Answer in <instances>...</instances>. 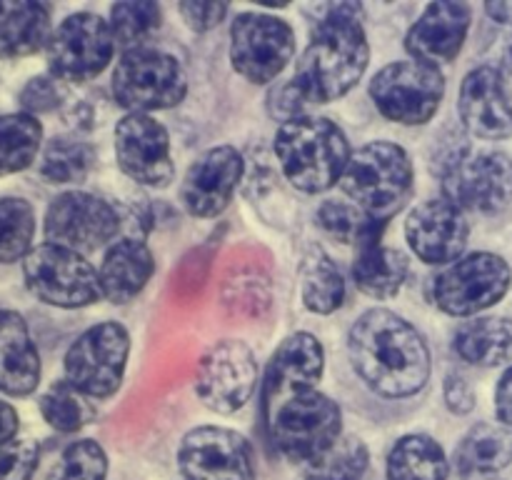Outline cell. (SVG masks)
I'll list each match as a JSON object with an SVG mask.
<instances>
[{
  "label": "cell",
  "instance_id": "1",
  "mask_svg": "<svg viewBox=\"0 0 512 480\" xmlns=\"http://www.w3.org/2000/svg\"><path fill=\"white\" fill-rule=\"evenodd\" d=\"M350 360L368 388L383 398H408L430 378V350L423 335L385 308L360 315L348 335Z\"/></svg>",
  "mask_w": 512,
  "mask_h": 480
},
{
  "label": "cell",
  "instance_id": "2",
  "mask_svg": "<svg viewBox=\"0 0 512 480\" xmlns=\"http://www.w3.org/2000/svg\"><path fill=\"white\" fill-rule=\"evenodd\" d=\"M358 3L315 8L313 35L295 65L293 85L305 103H333L363 78L370 60Z\"/></svg>",
  "mask_w": 512,
  "mask_h": 480
},
{
  "label": "cell",
  "instance_id": "3",
  "mask_svg": "<svg viewBox=\"0 0 512 480\" xmlns=\"http://www.w3.org/2000/svg\"><path fill=\"white\" fill-rule=\"evenodd\" d=\"M275 155L290 185L303 193H325L340 183L350 160L345 133L328 118L298 115L275 133Z\"/></svg>",
  "mask_w": 512,
  "mask_h": 480
},
{
  "label": "cell",
  "instance_id": "4",
  "mask_svg": "<svg viewBox=\"0 0 512 480\" xmlns=\"http://www.w3.org/2000/svg\"><path fill=\"white\" fill-rule=\"evenodd\" d=\"M340 188L360 210L388 220L395 210L403 208L413 190L410 155L400 145L383 140L363 145L358 153L350 155Z\"/></svg>",
  "mask_w": 512,
  "mask_h": 480
},
{
  "label": "cell",
  "instance_id": "5",
  "mask_svg": "<svg viewBox=\"0 0 512 480\" xmlns=\"http://www.w3.org/2000/svg\"><path fill=\"white\" fill-rule=\"evenodd\" d=\"M270 440L293 463H313L340 440L343 415L335 400L318 390H305L283 400L265 415Z\"/></svg>",
  "mask_w": 512,
  "mask_h": 480
},
{
  "label": "cell",
  "instance_id": "6",
  "mask_svg": "<svg viewBox=\"0 0 512 480\" xmlns=\"http://www.w3.org/2000/svg\"><path fill=\"white\" fill-rule=\"evenodd\" d=\"M443 198L460 210L498 215L512 205V158L500 150H473L458 145L440 168Z\"/></svg>",
  "mask_w": 512,
  "mask_h": 480
},
{
  "label": "cell",
  "instance_id": "7",
  "mask_svg": "<svg viewBox=\"0 0 512 480\" xmlns=\"http://www.w3.org/2000/svg\"><path fill=\"white\" fill-rule=\"evenodd\" d=\"M188 93V78L178 60L158 48H135L120 55L113 70V95L130 113L165 110Z\"/></svg>",
  "mask_w": 512,
  "mask_h": 480
},
{
  "label": "cell",
  "instance_id": "8",
  "mask_svg": "<svg viewBox=\"0 0 512 480\" xmlns=\"http://www.w3.org/2000/svg\"><path fill=\"white\" fill-rule=\"evenodd\" d=\"M445 80L438 68L420 60H400L380 70L370 83L375 108L393 123L423 125L438 113Z\"/></svg>",
  "mask_w": 512,
  "mask_h": 480
},
{
  "label": "cell",
  "instance_id": "9",
  "mask_svg": "<svg viewBox=\"0 0 512 480\" xmlns=\"http://www.w3.org/2000/svg\"><path fill=\"white\" fill-rule=\"evenodd\" d=\"M25 285L38 300L58 308H83L103 295L93 265L80 253L60 245H38L25 255Z\"/></svg>",
  "mask_w": 512,
  "mask_h": 480
},
{
  "label": "cell",
  "instance_id": "10",
  "mask_svg": "<svg viewBox=\"0 0 512 480\" xmlns=\"http://www.w3.org/2000/svg\"><path fill=\"white\" fill-rule=\"evenodd\" d=\"M130 335L120 323L85 330L65 355V380L88 398H110L120 388L128 365Z\"/></svg>",
  "mask_w": 512,
  "mask_h": 480
},
{
  "label": "cell",
  "instance_id": "11",
  "mask_svg": "<svg viewBox=\"0 0 512 480\" xmlns=\"http://www.w3.org/2000/svg\"><path fill=\"white\" fill-rule=\"evenodd\" d=\"M510 280V265L500 255L470 253L435 278V303L455 318L478 315L503 300Z\"/></svg>",
  "mask_w": 512,
  "mask_h": 480
},
{
  "label": "cell",
  "instance_id": "12",
  "mask_svg": "<svg viewBox=\"0 0 512 480\" xmlns=\"http://www.w3.org/2000/svg\"><path fill=\"white\" fill-rule=\"evenodd\" d=\"M45 48L53 78L85 83L108 68L115 38L108 20L95 13H75L58 25Z\"/></svg>",
  "mask_w": 512,
  "mask_h": 480
},
{
  "label": "cell",
  "instance_id": "13",
  "mask_svg": "<svg viewBox=\"0 0 512 480\" xmlns=\"http://www.w3.org/2000/svg\"><path fill=\"white\" fill-rule=\"evenodd\" d=\"M295 35L285 20L265 13H240L230 28V60L250 83H270L293 60Z\"/></svg>",
  "mask_w": 512,
  "mask_h": 480
},
{
  "label": "cell",
  "instance_id": "14",
  "mask_svg": "<svg viewBox=\"0 0 512 480\" xmlns=\"http://www.w3.org/2000/svg\"><path fill=\"white\" fill-rule=\"evenodd\" d=\"M118 208L80 190L58 195L45 213V238L75 253H93L118 235Z\"/></svg>",
  "mask_w": 512,
  "mask_h": 480
},
{
  "label": "cell",
  "instance_id": "15",
  "mask_svg": "<svg viewBox=\"0 0 512 480\" xmlns=\"http://www.w3.org/2000/svg\"><path fill=\"white\" fill-rule=\"evenodd\" d=\"M258 385V363L253 350L240 340H220L200 358L195 393L215 413L243 408Z\"/></svg>",
  "mask_w": 512,
  "mask_h": 480
},
{
  "label": "cell",
  "instance_id": "16",
  "mask_svg": "<svg viewBox=\"0 0 512 480\" xmlns=\"http://www.w3.org/2000/svg\"><path fill=\"white\" fill-rule=\"evenodd\" d=\"M178 468L185 480H255L253 450L230 428L200 425L178 448Z\"/></svg>",
  "mask_w": 512,
  "mask_h": 480
},
{
  "label": "cell",
  "instance_id": "17",
  "mask_svg": "<svg viewBox=\"0 0 512 480\" xmlns=\"http://www.w3.org/2000/svg\"><path fill=\"white\" fill-rule=\"evenodd\" d=\"M115 155L125 175L148 188H165L173 180L170 135L163 123L145 113H128L115 128Z\"/></svg>",
  "mask_w": 512,
  "mask_h": 480
},
{
  "label": "cell",
  "instance_id": "18",
  "mask_svg": "<svg viewBox=\"0 0 512 480\" xmlns=\"http://www.w3.org/2000/svg\"><path fill=\"white\" fill-rule=\"evenodd\" d=\"M405 238L420 260L428 265H445L465 253L470 225L465 210L450 200L435 198L410 210L405 220Z\"/></svg>",
  "mask_w": 512,
  "mask_h": 480
},
{
  "label": "cell",
  "instance_id": "19",
  "mask_svg": "<svg viewBox=\"0 0 512 480\" xmlns=\"http://www.w3.org/2000/svg\"><path fill=\"white\" fill-rule=\"evenodd\" d=\"M245 160L230 145L210 148L195 160L180 185V203L195 218H215L228 208L243 180Z\"/></svg>",
  "mask_w": 512,
  "mask_h": 480
},
{
  "label": "cell",
  "instance_id": "20",
  "mask_svg": "<svg viewBox=\"0 0 512 480\" xmlns=\"http://www.w3.org/2000/svg\"><path fill=\"white\" fill-rule=\"evenodd\" d=\"M458 113L465 128L485 140L512 135V88L493 65H480L460 85Z\"/></svg>",
  "mask_w": 512,
  "mask_h": 480
},
{
  "label": "cell",
  "instance_id": "21",
  "mask_svg": "<svg viewBox=\"0 0 512 480\" xmlns=\"http://www.w3.org/2000/svg\"><path fill=\"white\" fill-rule=\"evenodd\" d=\"M325 368L323 345L315 335L295 333L283 340L275 350L273 360L268 365L263 385V413L278 408L283 400L293 395L315 390V383L320 380Z\"/></svg>",
  "mask_w": 512,
  "mask_h": 480
},
{
  "label": "cell",
  "instance_id": "22",
  "mask_svg": "<svg viewBox=\"0 0 512 480\" xmlns=\"http://www.w3.org/2000/svg\"><path fill=\"white\" fill-rule=\"evenodd\" d=\"M470 30V8L465 3L438 0L425 8L418 23L408 30L405 48L420 63L438 68L458 58Z\"/></svg>",
  "mask_w": 512,
  "mask_h": 480
},
{
  "label": "cell",
  "instance_id": "23",
  "mask_svg": "<svg viewBox=\"0 0 512 480\" xmlns=\"http://www.w3.org/2000/svg\"><path fill=\"white\" fill-rule=\"evenodd\" d=\"M40 358L28 325L13 310H0V390L28 395L38 388Z\"/></svg>",
  "mask_w": 512,
  "mask_h": 480
},
{
  "label": "cell",
  "instance_id": "24",
  "mask_svg": "<svg viewBox=\"0 0 512 480\" xmlns=\"http://www.w3.org/2000/svg\"><path fill=\"white\" fill-rule=\"evenodd\" d=\"M155 270L153 253L143 240L123 238L113 243L100 265V290L115 305L130 303L148 285Z\"/></svg>",
  "mask_w": 512,
  "mask_h": 480
},
{
  "label": "cell",
  "instance_id": "25",
  "mask_svg": "<svg viewBox=\"0 0 512 480\" xmlns=\"http://www.w3.org/2000/svg\"><path fill=\"white\" fill-rule=\"evenodd\" d=\"M50 10L33 0H3L0 3V55L20 58L48 45Z\"/></svg>",
  "mask_w": 512,
  "mask_h": 480
},
{
  "label": "cell",
  "instance_id": "26",
  "mask_svg": "<svg viewBox=\"0 0 512 480\" xmlns=\"http://www.w3.org/2000/svg\"><path fill=\"white\" fill-rule=\"evenodd\" d=\"M405 275H408V258L398 248H388L380 238L358 245L353 278L365 295L378 300L393 298L403 288Z\"/></svg>",
  "mask_w": 512,
  "mask_h": 480
},
{
  "label": "cell",
  "instance_id": "27",
  "mask_svg": "<svg viewBox=\"0 0 512 480\" xmlns=\"http://www.w3.org/2000/svg\"><path fill=\"white\" fill-rule=\"evenodd\" d=\"M455 350L470 365L505 363L512 355V323L508 318H475L468 320L455 333Z\"/></svg>",
  "mask_w": 512,
  "mask_h": 480
},
{
  "label": "cell",
  "instance_id": "28",
  "mask_svg": "<svg viewBox=\"0 0 512 480\" xmlns=\"http://www.w3.org/2000/svg\"><path fill=\"white\" fill-rule=\"evenodd\" d=\"M388 480H448V458L438 440L423 433L400 438L390 450Z\"/></svg>",
  "mask_w": 512,
  "mask_h": 480
},
{
  "label": "cell",
  "instance_id": "29",
  "mask_svg": "<svg viewBox=\"0 0 512 480\" xmlns=\"http://www.w3.org/2000/svg\"><path fill=\"white\" fill-rule=\"evenodd\" d=\"M300 280H303V303L313 313L328 315L338 310L345 300V280L330 255L323 248L313 245L305 253L300 265Z\"/></svg>",
  "mask_w": 512,
  "mask_h": 480
},
{
  "label": "cell",
  "instance_id": "30",
  "mask_svg": "<svg viewBox=\"0 0 512 480\" xmlns=\"http://www.w3.org/2000/svg\"><path fill=\"white\" fill-rule=\"evenodd\" d=\"M460 473H498L512 460V433L498 425L480 423L455 450Z\"/></svg>",
  "mask_w": 512,
  "mask_h": 480
},
{
  "label": "cell",
  "instance_id": "31",
  "mask_svg": "<svg viewBox=\"0 0 512 480\" xmlns=\"http://www.w3.org/2000/svg\"><path fill=\"white\" fill-rule=\"evenodd\" d=\"M43 128L28 113L0 115V175L18 173L35 160Z\"/></svg>",
  "mask_w": 512,
  "mask_h": 480
},
{
  "label": "cell",
  "instance_id": "32",
  "mask_svg": "<svg viewBox=\"0 0 512 480\" xmlns=\"http://www.w3.org/2000/svg\"><path fill=\"white\" fill-rule=\"evenodd\" d=\"M388 220H380L368 215L365 210H360L358 205L338 203V200H328V203L320 205L318 210V225L328 235H333L335 240L345 245L368 243V240L383 238V230Z\"/></svg>",
  "mask_w": 512,
  "mask_h": 480
},
{
  "label": "cell",
  "instance_id": "33",
  "mask_svg": "<svg viewBox=\"0 0 512 480\" xmlns=\"http://www.w3.org/2000/svg\"><path fill=\"white\" fill-rule=\"evenodd\" d=\"M160 8L153 0H125L110 8V30H113L115 45L125 50L145 48L150 38L160 28Z\"/></svg>",
  "mask_w": 512,
  "mask_h": 480
},
{
  "label": "cell",
  "instance_id": "34",
  "mask_svg": "<svg viewBox=\"0 0 512 480\" xmlns=\"http://www.w3.org/2000/svg\"><path fill=\"white\" fill-rule=\"evenodd\" d=\"M95 163V150L85 140L53 138L43 153L40 175L48 183H80Z\"/></svg>",
  "mask_w": 512,
  "mask_h": 480
},
{
  "label": "cell",
  "instance_id": "35",
  "mask_svg": "<svg viewBox=\"0 0 512 480\" xmlns=\"http://www.w3.org/2000/svg\"><path fill=\"white\" fill-rule=\"evenodd\" d=\"M368 448L360 438H340L333 448L305 465L308 480H363L368 470Z\"/></svg>",
  "mask_w": 512,
  "mask_h": 480
},
{
  "label": "cell",
  "instance_id": "36",
  "mask_svg": "<svg viewBox=\"0 0 512 480\" xmlns=\"http://www.w3.org/2000/svg\"><path fill=\"white\" fill-rule=\"evenodd\" d=\"M40 413L60 433H75V430H80L95 418V408L88 395L73 388L68 380L55 383L40 398Z\"/></svg>",
  "mask_w": 512,
  "mask_h": 480
},
{
  "label": "cell",
  "instance_id": "37",
  "mask_svg": "<svg viewBox=\"0 0 512 480\" xmlns=\"http://www.w3.org/2000/svg\"><path fill=\"white\" fill-rule=\"evenodd\" d=\"M35 233V215L28 200L0 198V263L28 255Z\"/></svg>",
  "mask_w": 512,
  "mask_h": 480
},
{
  "label": "cell",
  "instance_id": "38",
  "mask_svg": "<svg viewBox=\"0 0 512 480\" xmlns=\"http://www.w3.org/2000/svg\"><path fill=\"white\" fill-rule=\"evenodd\" d=\"M108 455L95 440H78L68 445L50 470L48 480H105Z\"/></svg>",
  "mask_w": 512,
  "mask_h": 480
},
{
  "label": "cell",
  "instance_id": "39",
  "mask_svg": "<svg viewBox=\"0 0 512 480\" xmlns=\"http://www.w3.org/2000/svg\"><path fill=\"white\" fill-rule=\"evenodd\" d=\"M38 458L40 450L33 440H8L0 445V480H30Z\"/></svg>",
  "mask_w": 512,
  "mask_h": 480
},
{
  "label": "cell",
  "instance_id": "40",
  "mask_svg": "<svg viewBox=\"0 0 512 480\" xmlns=\"http://www.w3.org/2000/svg\"><path fill=\"white\" fill-rule=\"evenodd\" d=\"M178 8L183 13L185 23L195 33H208V30H213L225 18V13H228V5L215 3V0H185Z\"/></svg>",
  "mask_w": 512,
  "mask_h": 480
},
{
  "label": "cell",
  "instance_id": "41",
  "mask_svg": "<svg viewBox=\"0 0 512 480\" xmlns=\"http://www.w3.org/2000/svg\"><path fill=\"white\" fill-rule=\"evenodd\" d=\"M20 105L30 113H45L60 105V90L53 78H33L20 90Z\"/></svg>",
  "mask_w": 512,
  "mask_h": 480
},
{
  "label": "cell",
  "instance_id": "42",
  "mask_svg": "<svg viewBox=\"0 0 512 480\" xmlns=\"http://www.w3.org/2000/svg\"><path fill=\"white\" fill-rule=\"evenodd\" d=\"M445 400H448V408L453 413H470L475 405V398L468 380L460 378V375H448V380H445Z\"/></svg>",
  "mask_w": 512,
  "mask_h": 480
},
{
  "label": "cell",
  "instance_id": "43",
  "mask_svg": "<svg viewBox=\"0 0 512 480\" xmlns=\"http://www.w3.org/2000/svg\"><path fill=\"white\" fill-rule=\"evenodd\" d=\"M495 413H498L500 423L512 428V368L505 370V375L498 383V390H495Z\"/></svg>",
  "mask_w": 512,
  "mask_h": 480
},
{
  "label": "cell",
  "instance_id": "44",
  "mask_svg": "<svg viewBox=\"0 0 512 480\" xmlns=\"http://www.w3.org/2000/svg\"><path fill=\"white\" fill-rule=\"evenodd\" d=\"M15 430H18V413L0 400V445L13 440Z\"/></svg>",
  "mask_w": 512,
  "mask_h": 480
},
{
  "label": "cell",
  "instance_id": "45",
  "mask_svg": "<svg viewBox=\"0 0 512 480\" xmlns=\"http://www.w3.org/2000/svg\"><path fill=\"white\" fill-rule=\"evenodd\" d=\"M485 10H488L490 18H495L498 23L512 25V3H488Z\"/></svg>",
  "mask_w": 512,
  "mask_h": 480
},
{
  "label": "cell",
  "instance_id": "46",
  "mask_svg": "<svg viewBox=\"0 0 512 480\" xmlns=\"http://www.w3.org/2000/svg\"><path fill=\"white\" fill-rule=\"evenodd\" d=\"M505 58H508V65H510V68H512V43H510L508 53H505Z\"/></svg>",
  "mask_w": 512,
  "mask_h": 480
}]
</instances>
